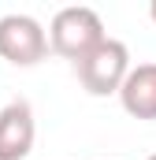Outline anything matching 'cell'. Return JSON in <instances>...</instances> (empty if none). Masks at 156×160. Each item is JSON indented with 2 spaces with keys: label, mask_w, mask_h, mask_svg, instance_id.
I'll list each match as a JSON object with an SVG mask.
<instances>
[{
  "label": "cell",
  "mask_w": 156,
  "mask_h": 160,
  "mask_svg": "<svg viewBox=\"0 0 156 160\" xmlns=\"http://www.w3.org/2000/svg\"><path fill=\"white\" fill-rule=\"evenodd\" d=\"M100 41H104V22L93 8H82V4L60 8L48 22V48L71 63H78L85 52H93Z\"/></svg>",
  "instance_id": "6da1fadb"
},
{
  "label": "cell",
  "mask_w": 156,
  "mask_h": 160,
  "mask_svg": "<svg viewBox=\"0 0 156 160\" xmlns=\"http://www.w3.org/2000/svg\"><path fill=\"white\" fill-rule=\"evenodd\" d=\"M130 71V48L115 38H104L93 52H85L75 63V75L82 82V89L89 97H108V93H119V86Z\"/></svg>",
  "instance_id": "7a4b0ae2"
},
{
  "label": "cell",
  "mask_w": 156,
  "mask_h": 160,
  "mask_svg": "<svg viewBox=\"0 0 156 160\" xmlns=\"http://www.w3.org/2000/svg\"><path fill=\"white\" fill-rule=\"evenodd\" d=\"M48 56V34L34 15L11 11L0 19V60L11 67H34Z\"/></svg>",
  "instance_id": "3957f363"
},
{
  "label": "cell",
  "mask_w": 156,
  "mask_h": 160,
  "mask_svg": "<svg viewBox=\"0 0 156 160\" xmlns=\"http://www.w3.org/2000/svg\"><path fill=\"white\" fill-rule=\"evenodd\" d=\"M37 138V123L30 101H11L0 108V160H26Z\"/></svg>",
  "instance_id": "277c9868"
},
{
  "label": "cell",
  "mask_w": 156,
  "mask_h": 160,
  "mask_svg": "<svg viewBox=\"0 0 156 160\" xmlns=\"http://www.w3.org/2000/svg\"><path fill=\"white\" fill-rule=\"evenodd\" d=\"M119 104L134 119H156V63H138L119 86Z\"/></svg>",
  "instance_id": "5b68a950"
},
{
  "label": "cell",
  "mask_w": 156,
  "mask_h": 160,
  "mask_svg": "<svg viewBox=\"0 0 156 160\" xmlns=\"http://www.w3.org/2000/svg\"><path fill=\"white\" fill-rule=\"evenodd\" d=\"M149 15H153V22H156V0H153V8H149Z\"/></svg>",
  "instance_id": "8992f818"
},
{
  "label": "cell",
  "mask_w": 156,
  "mask_h": 160,
  "mask_svg": "<svg viewBox=\"0 0 156 160\" xmlns=\"http://www.w3.org/2000/svg\"><path fill=\"white\" fill-rule=\"evenodd\" d=\"M145 160H156V153H153V157H145Z\"/></svg>",
  "instance_id": "52a82bcc"
}]
</instances>
